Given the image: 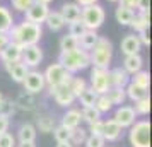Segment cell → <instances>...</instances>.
<instances>
[{
	"mask_svg": "<svg viewBox=\"0 0 152 147\" xmlns=\"http://www.w3.org/2000/svg\"><path fill=\"white\" fill-rule=\"evenodd\" d=\"M7 34L12 43L24 48V46H29V45H38L39 43L43 36V28L39 24H34V22H29L24 19L19 24H14L9 29Z\"/></svg>",
	"mask_w": 152,
	"mask_h": 147,
	"instance_id": "1",
	"label": "cell"
},
{
	"mask_svg": "<svg viewBox=\"0 0 152 147\" xmlns=\"http://www.w3.org/2000/svg\"><path fill=\"white\" fill-rule=\"evenodd\" d=\"M58 63H62L70 74L80 72V70L87 69L91 65L89 51H86L82 48H75V50H70V51H60Z\"/></svg>",
	"mask_w": 152,
	"mask_h": 147,
	"instance_id": "2",
	"label": "cell"
},
{
	"mask_svg": "<svg viewBox=\"0 0 152 147\" xmlns=\"http://www.w3.org/2000/svg\"><path fill=\"white\" fill-rule=\"evenodd\" d=\"M111 58H113V45L108 38H101L96 41V45L91 48L89 60L91 65H94L97 69H110Z\"/></svg>",
	"mask_w": 152,
	"mask_h": 147,
	"instance_id": "3",
	"label": "cell"
},
{
	"mask_svg": "<svg viewBox=\"0 0 152 147\" xmlns=\"http://www.w3.org/2000/svg\"><path fill=\"white\" fill-rule=\"evenodd\" d=\"M45 82L48 86V91L51 92L55 87H60V86H67L72 79V74L63 67L62 63H51L48 69L45 70Z\"/></svg>",
	"mask_w": 152,
	"mask_h": 147,
	"instance_id": "4",
	"label": "cell"
},
{
	"mask_svg": "<svg viewBox=\"0 0 152 147\" xmlns=\"http://www.w3.org/2000/svg\"><path fill=\"white\" fill-rule=\"evenodd\" d=\"M106 14H104V9L99 4H92V5H86L80 9V21L84 22L86 29H92L96 31L103 26Z\"/></svg>",
	"mask_w": 152,
	"mask_h": 147,
	"instance_id": "5",
	"label": "cell"
},
{
	"mask_svg": "<svg viewBox=\"0 0 152 147\" xmlns=\"http://www.w3.org/2000/svg\"><path fill=\"white\" fill-rule=\"evenodd\" d=\"M128 139L132 147H151V123L147 120L135 121L130 127Z\"/></svg>",
	"mask_w": 152,
	"mask_h": 147,
	"instance_id": "6",
	"label": "cell"
},
{
	"mask_svg": "<svg viewBox=\"0 0 152 147\" xmlns=\"http://www.w3.org/2000/svg\"><path fill=\"white\" fill-rule=\"evenodd\" d=\"M110 87H111L110 70L94 67L92 72H91V89L96 92V94H106Z\"/></svg>",
	"mask_w": 152,
	"mask_h": 147,
	"instance_id": "7",
	"label": "cell"
},
{
	"mask_svg": "<svg viewBox=\"0 0 152 147\" xmlns=\"http://www.w3.org/2000/svg\"><path fill=\"white\" fill-rule=\"evenodd\" d=\"M21 84L24 86V91L28 94H38V92H41L46 87L45 75L41 72H38V70H29Z\"/></svg>",
	"mask_w": 152,
	"mask_h": 147,
	"instance_id": "8",
	"label": "cell"
},
{
	"mask_svg": "<svg viewBox=\"0 0 152 147\" xmlns=\"http://www.w3.org/2000/svg\"><path fill=\"white\" fill-rule=\"evenodd\" d=\"M135 118H137V113L133 110V106H125V105L118 106V110L115 111V116H113V120H115L121 128L132 127L135 123Z\"/></svg>",
	"mask_w": 152,
	"mask_h": 147,
	"instance_id": "9",
	"label": "cell"
},
{
	"mask_svg": "<svg viewBox=\"0 0 152 147\" xmlns=\"http://www.w3.org/2000/svg\"><path fill=\"white\" fill-rule=\"evenodd\" d=\"M41 60H43V51L38 45H29V46L22 48L21 62L26 67H38L41 63Z\"/></svg>",
	"mask_w": 152,
	"mask_h": 147,
	"instance_id": "10",
	"label": "cell"
},
{
	"mask_svg": "<svg viewBox=\"0 0 152 147\" xmlns=\"http://www.w3.org/2000/svg\"><path fill=\"white\" fill-rule=\"evenodd\" d=\"M48 12H50L48 5L39 4V2H34L24 14H26V21L34 22V24H39L41 26L43 22H45V19H46V15H48Z\"/></svg>",
	"mask_w": 152,
	"mask_h": 147,
	"instance_id": "11",
	"label": "cell"
},
{
	"mask_svg": "<svg viewBox=\"0 0 152 147\" xmlns=\"http://www.w3.org/2000/svg\"><path fill=\"white\" fill-rule=\"evenodd\" d=\"M53 98H55V103L58 106H63V108H69L72 106V103L75 101V96H74V92L69 89V86H60V87H55L53 91L50 92Z\"/></svg>",
	"mask_w": 152,
	"mask_h": 147,
	"instance_id": "12",
	"label": "cell"
},
{
	"mask_svg": "<svg viewBox=\"0 0 152 147\" xmlns=\"http://www.w3.org/2000/svg\"><path fill=\"white\" fill-rule=\"evenodd\" d=\"M121 133H123V128L118 125L113 118L103 121V139L104 140L115 142V140H118L120 137H121Z\"/></svg>",
	"mask_w": 152,
	"mask_h": 147,
	"instance_id": "13",
	"label": "cell"
},
{
	"mask_svg": "<svg viewBox=\"0 0 152 147\" xmlns=\"http://www.w3.org/2000/svg\"><path fill=\"white\" fill-rule=\"evenodd\" d=\"M120 48H121V53H123L125 56L126 55H135V53H140V50H142V43L138 41L137 34H126L123 39H121Z\"/></svg>",
	"mask_w": 152,
	"mask_h": 147,
	"instance_id": "14",
	"label": "cell"
},
{
	"mask_svg": "<svg viewBox=\"0 0 152 147\" xmlns=\"http://www.w3.org/2000/svg\"><path fill=\"white\" fill-rule=\"evenodd\" d=\"M5 69H7L9 75L12 77L14 82H22L26 74L29 72V67H26L22 62H7L5 63Z\"/></svg>",
	"mask_w": 152,
	"mask_h": 147,
	"instance_id": "15",
	"label": "cell"
},
{
	"mask_svg": "<svg viewBox=\"0 0 152 147\" xmlns=\"http://www.w3.org/2000/svg\"><path fill=\"white\" fill-rule=\"evenodd\" d=\"M80 5L75 4V2H69V4H63L62 9H60V14H62L65 24H70V22L80 19Z\"/></svg>",
	"mask_w": 152,
	"mask_h": 147,
	"instance_id": "16",
	"label": "cell"
},
{
	"mask_svg": "<svg viewBox=\"0 0 152 147\" xmlns=\"http://www.w3.org/2000/svg\"><path fill=\"white\" fill-rule=\"evenodd\" d=\"M21 56H22V48L19 46V45L12 43V41H9V45L2 50V53H0V58H2V62L4 63H7V62H21Z\"/></svg>",
	"mask_w": 152,
	"mask_h": 147,
	"instance_id": "17",
	"label": "cell"
},
{
	"mask_svg": "<svg viewBox=\"0 0 152 147\" xmlns=\"http://www.w3.org/2000/svg\"><path fill=\"white\" fill-rule=\"evenodd\" d=\"M110 80L111 86L115 87H126V84L130 82V74L121 67H116V69L110 70Z\"/></svg>",
	"mask_w": 152,
	"mask_h": 147,
	"instance_id": "18",
	"label": "cell"
},
{
	"mask_svg": "<svg viewBox=\"0 0 152 147\" xmlns=\"http://www.w3.org/2000/svg\"><path fill=\"white\" fill-rule=\"evenodd\" d=\"M142 67H144V58L140 56V53H135V55H126L123 60V69L130 74V75H133L135 72H138V70H142Z\"/></svg>",
	"mask_w": 152,
	"mask_h": 147,
	"instance_id": "19",
	"label": "cell"
},
{
	"mask_svg": "<svg viewBox=\"0 0 152 147\" xmlns=\"http://www.w3.org/2000/svg\"><path fill=\"white\" fill-rule=\"evenodd\" d=\"M80 121H82V113L79 110H69L62 116V123L60 125H63L67 130H72L75 127H80Z\"/></svg>",
	"mask_w": 152,
	"mask_h": 147,
	"instance_id": "20",
	"label": "cell"
},
{
	"mask_svg": "<svg viewBox=\"0 0 152 147\" xmlns=\"http://www.w3.org/2000/svg\"><path fill=\"white\" fill-rule=\"evenodd\" d=\"M149 24H151V12L149 10H138V14L133 15L130 26L135 31H144V29H149Z\"/></svg>",
	"mask_w": 152,
	"mask_h": 147,
	"instance_id": "21",
	"label": "cell"
},
{
	"mask_svg": "<svg viewBox=\"0 0 152 147\" xmlns=\"http://www.w3.org/2000/svg\"><path fill=\"white\" fill-rule=\"evenodd\" d=\"M45 24L48 26V29L51 31H60V29L65 26V21H63L60 10H50L46 19H45Z\"/></svg>",
	"mask_w": 152,
	"mask_h": 147,
	"instance_id": "22",
	"label": "cell"
},
{
	"mask_svg": "<svg viewBox=\"0 0 152 147\" xmlns=\"http://www.w3.org/2000/svg\"><path fill=\"white\" fill-rule=\"evenodd\" d=\"M97 39H99V36H97L96 31H92V29H86V31H84V34L79 38V48L89 51V50L96 45Z\"/></svg>",
	"mask_w": 152,
	"mask_h": 147,
	"instance_id": "23",
	"label": "cell"
},
{
	"mask_svg": "<svg viewBox=\"0 0 152 147\" xmlns=\"http://www.w3.org/2000/svg\"><path fill=\"white\" fill-rule=\"evenodd\" d=\"M125 92H126V98L132 99L133 103H135V101H138V99L145 98V96H149V89H144V87L133 84V82H128V84H126Z\"/></svg>",
	"mask_w": 152,
	"mask_h": 147,
	"instance_id": "24",
	"label": "cell"
},
{
	"mask_svg": "<svg viewBox=\"0 0 152 147\" xmlns=\"http://www.w3.org/2000/svg\"><path fill=\"white\" fill-rule=\"evenodd\" d=\"M133 15H135V10L126 9V7H121V5H118L116 10H115L116 22H118V24H121V26H130V22H132V19H133Z\"/></svg>",
	"mask_w": 152,
	"mask_h": 147,
	"instance_id": "25",
	"label": "cell"
},
{
	"mask_svg": "<svg viewBox=\"0 0 152 147\" xmlns=\"http://www.w3.org/2000/svg\"><path fill=\"white\" fill-rule=\"evenodd\" d=\"M106 96H108V99L111 101V105H123L125 99H126V92H125V87H115V86H111L110 89H108V92H106Z\"/></svg>",
	"mask_w": 152,
	"mask_h": 147,
	"instance_id": "26",
	"label": "cell"
},
{
	"mask_svg": "<svg viewBox=\"0 0 152 147\" xmlns=\"http://www.w3.org/2000/svg\"><path fill=\"white\" fill-rule=\"evenodd\" d=\"M19 142H34L36 140V127L31 123H24L19 127V132H17Z\"/></svg>",
	"mask_w": 152,
	"mask_h": 147,
	"instance_id": "27",
	"label": "cell"
},
{
	"mask_svg": "<svg viewBox=\"0 0 152 147\" xmlns=\"http://www.w3.org/2000/svg\"><path fill=\"white\" fill-rule=\"evenodd\" d=\"M14 26V17L10 10L4 5H0V33H9V29Z\"/></svg>",
	"mask_w": 152,
	"mask_h": 147,
	"instance_id": "28",
	"label": "cell"
},
{
	"mask_svg": "<svg viewBox=\"0 0 152 147\" xmlns=\"http://www.w3.org/2000/svg\"><path fill=\"white\" fill-rule=\"evenodd\" d=\"M86 139H87V130H84L82 127H75V128H72V130H70L69 142L74 147L82 146L84 142H86Z\"/></svg>",
	"mask_w": 152,
	"mask_h": 147,
	"instance_id": "29",
	"label": "cell"
},
{
	"mask_svg": "<svg viewBox=\"0 0 152 147\" xmlns=\"http://www.w3.org/2000/svg\"><path fill=\"white\" fill-rule=\"evenodd\" d=\"M130 82L140 86L144 89H149V86H151V74L147 70H138V72H135L130 77Z\"/></svg>",
	"mask_w": 152,
	"mask_h": 147,
	"instance_id": "30",
	"label": "cell"
},
{
	"mask_svg": "<svg viewBox=\"0 0 152 147\" xmlns=\"http://www.w3.org/2000/svg\"><path fill=\"white\" fill-rule=\"evenodd\" d=\"M55 118H51L50 115H43L38 118V128H39V132L43 133H51L53 132V128H55Z\"/></svg>",
	"mask_w": 152,
	"mask_h": 147,
	"instance_id": "31",
	"label": "cell"
},
{
	"mask_svg": "<svg viewBox=\"0 0 152 147\" xmlns=\"http://www.w3.org/2000/svg\"><path fill=\"white\" fill-rule=\"evenodd\" d=\"M96 98H97V94L91 87H86L79 96H77V99L80 101V105L82 106H94V103H96Z\"/></svg>",
	"mask_w": 152,
	"mask_h": 147,
	"instance_id": "32",
	"label": "cell"
},
{
	"mask_svg": "<svg viewBox=\"0 0 152 147\" xmlns=\"http://www.w3.org/2000/svg\"><path fill=\"white\" fill-rule=\"evenodd\" d=\"M94 108H96L97 111L101 113H108L113 110V105H111V101L108 99V96L106 94H97V98H96V103H94Z\"/></svg>",
	"mask_w": 152,
	"mask_h": 147,
	"instance_id": "33",
	"label": "cell"
},
{
	"mask_svg": "<svg viewBox=\"0 0 152 147\" xmlns=\"http://www.w3.org/2000/svg\"><path fill=\"white\" fill-rule=\"evenodd\" d=\"M67 86H69L70 91L74 92V96L77 98V96H79L86 87H87V82H86L82 77H74V75H72V79H70V82Z\"/></svg>",
	"mask_w": 152,
	"mask_h": 147,
	"instance_id": "34",
	"label": "cell"
},
{
	"mask_svg": "<svg viewBox=\"0 0 152 147\" xmlns=\"http://www.w3.org/2000/svg\"><path fill=\"white\" fill-rule=\"evenodd\" d=\"M75 48H79V39L75 36L72 34L62 36V39H60V50L62 51H70V50H75Z\"/></svg>",
	"mask_w": 152,
	"mask_h": 147,
	"instance_id": "35",
	"label": "cell"
},
{
	"mask_svg": "<svg viewBox=\"0 0 152 147\" xmlns=\"http://www.w3.org/2000/svg\"><path fill=\"white\" fill-rule=\"evenodd\" d=\"M80 113H82V120L87 121V123H92V121L101 120V113L97 111L94 106H84V110Z\"/></svg>",
	"mask_w": 152,
	"mask_h": 147,
	"instance_id": "36",
	"label": "cell"
},
{
	"mask_svg": "<svg viewBox=\"0 0 152 147\" xmlns=\"http://www.w3.org/2000/svg\"><path fill=\"white\" fill-rule=\"evenodd\" d=\"M133 110H135V113H137V115H142V116L149 115V111H151V98H149V96H145V98L135 101Z\"/></svg>",
	"mask_w": 152,
	"mask_h": 147,
	"instance_id": "37",
	"label": "cell"
},
{
	"mask_svg": "<svg viewBox=\"0 0 152 147\" xmlns=\"http://www.w3.org/2000/svg\"><path fill=\"white\" fill-rule=\"evenodd\" d=\"M84 31H86V26H84V22L80 21V19H77V21H74V22L69 24V34L75 36L77 39L84 34Z\"/></svg>",
	"mask_w": 152,
	"mask_h": 147,
	"instance_id": "38",
	"label": "cell"
},
{
	"mask_svg": "<svg viewBox=\"0 0 152 147\" xmlns=\"http://www.w3.org/2000/svg\"><path fill=\"white\" fill-rule=\"evenodd\" d=\"M14 113H15V103H12L10 99H5V98H4L2 105H0V115H4V116L10 118Z\"/></svg>",
	"mask_w": 152,
	"mask_h": 147,
	"instance_id": "39",
	"label": "cell"
},
{
	"mask_svg": "<svg viewBox=\"0 0 152 147\" xmlns=\"http://www.w3.org/2000/svg\"><path fill=\"white\" fill-rule=\"evenodd\" d=\"M69 135L70 130H67L63 125H58L53 128V137H55L56 142H69Z\"/></svg>",
	"mask_w": 152,
	"mask_h": 147,
	"instance_id": "40",
	"label": "cell"
},
{
	"mask_svg": "<svg viewBox=\"0 0 152 147\" xmlns=\"http://www.w3.org/2000/svg\"><path fill=\"white\" fill-rule=\"evenodd\" d=\"M34 4V0H10V5L17 12H26L31 5Z\"/></svg>",
	"mask_w": 152,
	"mask_h": 147,
	"instance_id": "41",
	"label": "cell"
},
{
	"mask_svg": "<svg viewBox=\"0 0 152 147\" xmlns=\"http://www.w3.org/2000/svg\"><path fill=\"white\" fill-rule=\"evenodd\" d=\"M104 144H106V140L101 135H91V133L87 135V139L84 142L86 147H104Z\"/></svg>",
	"mask_w": 152,
	"mask_h": 147,
	"instance_id": "42",
	"label": "cell"
},
{
	"mask_svg": "<svg viewBox=\"0 0 152 147\" xmlns=\"http://www.w3.org/2000/svg\"><path fill=\"white\" fill-rule=\"evenodd\" d=\"M0 147H15V137L12 133H0Z\"/></svg>",
	"mask_w": 152,
	"mask_h": 147,
	"instance_id": "43",
	"label": "cell"
},
{
	"mask_svg": "<svg viewBox=\"0 0 152 147\" xmlns=\"http://www.w3.org/2000/svg\"><path fill=\"white\" fill-rule=\"evenodd\" d=\"M87 132L91 135H101L103 137V120H97V121H92L89 123V130Z\"/></svg>",
	"mask_w": 152,
	"mask_h": 147,
	"instance_id": "44",
	"label": "cell"
},
{
	"mask_svg": "<svg viewBox=\"0 0 152 147\" xmlns=\"http://www.w3.org/2000/svg\"><path fill=\"white\" fill-rule=\"evenodd\" d=\"M138 41L142 43V46H149L151 45V38H149V29H144V31H138Z\"/></svg>",
	"mask_w": 152,
	"mask_h": 147,
	"instance_id": "45",
	"label": "cell"
},
{
	"mask_svg": "<svg viewBox=\"0 0 152 147\" xmlns=\"http://www.w3.org/2000/svg\"><path fill=\"white\" fill-rule=\"evenodd\" d=\"M118 5L135 10V9H137V5H138V0H118Z\"/></svg>",
	"mask_w": 152,
	"mask_h": 147,
	"instance_id": "46",
	"label": "cell"
},
{
	"mask_svg": "<svg viewBox=\"0 0 152 147\" xmlns=\"http://www.w3.org/2000/svg\"><path fill=\"white\" fill-rule=\"evenodd\" d=\"M9 125H10V120H9L7 116H4V115H0V133L7 132Z\"/></svg>",
	"mask_w": 152,
	"mask_h": 147,
	"instance_id": "47",
	"label": "cell"
},
{
	"mask_svg": "<svg viewBox=\"0 0 152 147\" xmlns=\"http://www.w3.org/2000/svg\"><path fill=\"white\" fill-rule=\"evenodd\" d=\"M9 41H10V39H9L7 33H0V53H2V50L9 45Z\"/></svg>",
	"mask_w": 152,
	"mask_h": 147,
	"instance_id": "48",
	"label": "cell"
},
{
	"mask_svg": "<svg viewBox=\"0 0 152 147\" xmlns=\"http://www.w3.org/2000/svg\"><path fill=\"white\" fill-rule=\"evenodd\" d=\"M138 10H149L151 9V0H138Z\"/></svg>",
	"mask_w": 152,
	"mask_h": 147,
	"instance_id": "49",
	"label": "cell"
},
{
	"mask_svg": "<svg viewBox=\"0 0 152 147\" xmlns=\"http://www.w3.org/2000/svg\"><path fill=\"white\" fill-rule=\"evenodd\" d=\"M75 4H79L80 7H86V5H92V4H97V0H75Z\"/></svg>",
	"mask_w": 152,
	"mask_h": 147,
	"instance_id": "50",
	"label": "cell"
},
{
	"mask_svg": "<svg viewBox=\"0 0 152 147\" xmlns=\"http://www.w3.org/2000/svg\"><path fill=\"white\" fill-rule=\"evenodd\" d=\"M17 147H36L34 142H19V144H15Z\"/></svg>",
	"mask_w": 152,
	"mask_h": 147,
	"instance_id": "51",
	"label": "cell"
},
{
	"mask_svg": "<svg viewBox=\"0 0 152 147\" xmlns=\"http://www.w3.org/2000/svg\"><path fill=\"white\" fill-rule=\"evenodd\" d=\"M56 147H74L70 142H56Z\"/></svg>",
	"mask_w": 152,
	"mask_h": 147,
	"instance_id": "52",
	"label": "cell"
},
{
	"mask_svg": "<svg viewBox=\"0 0 152 147\" xmlns=\"http://www.w3.org/2000/svg\"><path fill=\"white\" fill-rule=\"evenodd\" d=\"M34 2H39V4H45V5H48V4H51L53 0H34Z\"/></svg>",
	"mask_w": 152,
	"mask_h": 147,
	"instance_id": "53",
	"label": "cell"
},
{
	"mask_svg": "<svg viewBox=\"0 0 152 147\" xmlns=\"http://www.w3.org/2000/svg\"><path fill=\"white\" fill-rule=\"evenodd\" d=\"M2 101H4V94L0 92V105H2Z\"/></svg>",
	"mask_w": 152,
	"mask_h": 147,
	"instance_id": "54",
	"label": "cell"
},
{
	"mask_svg": "<svg viewBox=\"0 0 152 147\" xmlns=\"http://www.w3.org/2000/svg\"><path fill=\"white\" fill-rule=\"evenodd\" d=\"M108 2H118V0H108Z\"/></svg>",
	"mask_w": 152,
	"mask_h": 147,
	"instance_id": "55",
	"label": "cell"
},
{
	"mask_svg": "<svg viewBox=\"0 0 152 147\" xmlns=\"http://www.w3.org/2000/svg\"><path fill=\"white\" fill-rule=\"evenodd\" d=\"M77 147H80V146H77Z\"/></svg>",
	"mask_w": 152,
	"mask_h": 147,
	"instance_id": "56",
	"label": "cell"
}]
</instances>
